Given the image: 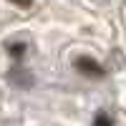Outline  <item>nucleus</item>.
I'll list each match as a JSON object with an SVG mask.
<instances>
[{
  "label": "nucleus",
  "instance_id": "f257e3e1",
  "mask_svg": "<svg viewBox=\"0 0 126 126\" xmlns=\"http://www.w3.org/2000/svg\"><path fill=\"white\" fill-rule=\"evenodd\" d=\"M76 68H78L81 73H86V76H93V78H101V76H103V68H101L93 58H88V56H81V58L76 61Z\"/></svg>",
  "mask_w": 126,
  "mask_h": 126
},
{
  "label": "nucleus",
  "instance_id": "f03ea898",
  "mask_svg": "<svg viewBox=\"0 0 126 126\" xmlns=\"http://www.w3.org/2000/svg\"><path fill=\"white\" fill-rule=\"evenodd\" d=\"M23 53H25V46H23V43H15V46H10V56H13V58H20Z\"/></svg>",
  "mask_w": 126,
  "mask_h": 126
},
{
  "label": "nucleus",
  "instance_id": "7ed1b4c3",
  "mask_svg": "<svg viewBox=\"0 0 126 126\" xmlns=\"http://www.w3.org/2000/svg\"><path fill=\"white\" fill-rule=\"evenodd\" d=\"M96 126H113V121H111L109 116H103V113H101V116H96Z\"/></svg>",
  "mask_w": 126,
  "mask_h": 126
},
{
  "label": "nucleus",
  "instance_id": "20e7f679",
  "mask_svg": "<svg viewBox=\"0 0 126 126\" xmlns=\"http://www.w3.org/2000/svg\"><path fill=\"white\" fill-rule=\"evenodd\" d=\"M10 3H15V5H23V8H28V5H33V0H10Z\"/></svg>",
  "mask_w": 126,
  "mask_h": 126
}]
</instances>
